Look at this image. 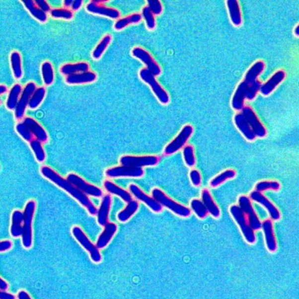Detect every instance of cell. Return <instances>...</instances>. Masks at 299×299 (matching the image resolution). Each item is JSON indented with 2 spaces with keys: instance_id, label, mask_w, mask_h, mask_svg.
<instances>
[{
  "instance_id": "cell-1",
  "label": "cell",
  "mask_w": 299,
  "mask_h": 299,
  "mask_svg": "<svg viewBox=\"0 0 299 299\" xmlns=\"http://www.w3.org/2000/svg\"><path fill=\"white\" fill-rule=\"evenodd\" d=\"M40 172L44 178L69 193V195H71L79 203L86 208L90 215L95 216L97 214V208L93 205L88 196L84 194L77 187L73 185L69 180H67V178L63 177L51 167L48 165H43L41 166Z\"/></svg>"
},
{
  "instance_id": "cell-2",
  "label": "cell",
  "mask_w": 299,
  "mask_h": 299,
  "mask_svg": "<svg viewBox=\"0 0 299 299\" xmlns=\"http://www.w3.org/2000/svg\"><path fill=\"white\" fill-rule=\"evenodd\" d=\"M37 210V202L34 199H30L26 202L23 214V231L21 242L23 247L29 250L33 247L34 242L33 224Z\"/></svg>"
},
{
  "instance_id": "cell-3",
  "label": "cell",
  "mask_w": 299,
  "mask_h": 299,
  "mask_svg": "<svg viewBox=\"0 0 299 299\" xmlns=\"http://www.w3.org/2000/svg\"><path fill=\"white\" fill-rule=\"evenodd\" d=\"M151 196L161 206L168 208L180 218H187L191 216V210L189 207L176 202L159 188H154L152 190Z\"/></svg>"
},
{
  "instance_id": "cell-4",
  "label": "cell",
  "mask_w": 299,
  "mask_h": 299,
  "mask_svg": "<svg viewBox=\"0 0 299 299\" xmlns=\"http://www.w3.org/2000/svg\"><path fill=\"white\" fill-rule=\"evenodd\" d=\"M139 76L143 82L150 87L157 100L163 105L168 104L170 101L168 92L156 80V77L146 68L140 70Z\"/></svg>"
},
{
  "instance_id": "cell-5",
  "label": "cell",
  "mask_w": 299,
  "mask_h": 299,
  "mask_svg": "<svg viewBox=\"0 0 299 299\" xmlns=\"http://www.w3.org/2000/svg\"><path fill=\"white\" fill-rule=\"evenodd\" d=\"M229 212L231 217L235 221L246 241L249 243L256 241V234L254 230L250 226L247 216L237 205H232L229 208Z\"/></svg>"
},
{
  "instance_id": "cell-6",
  "label": "cell",
  "mask_w": 299,
  "mask_h": 299,
  "mask_svg": "<svg viewBox=\"0 0 299 299\" xmlns=\"http://www.w3.org/2000/svg\"><path fill=\"white\" fill-rule=\"evenodd\" d=\"M193 132L194 129L192 125L187 124L184 126L177 136L166 145L164 149V154L166 156H170L183 149L187 145L190 137L192 136Z\"/></svg>"
},
{
  "instance_id": "cell-7",
  "label": "cell",
  "mask_w": 299,
  "mask_h": 299,
  "mask_svg": "<svg viewBox=\"0 0 299 299\" xmlns=\"http://www.w3.org/2000/svg\"><path fill=\"white\" fill-rule=\"evenodd\" d=\"M72 234L79 244L89 254L90 259L95 263H99L102 259L99 249L90 241L80 227L75 226L72 228Z\"/></svg>"
},
{
  "instance_id": "cell-8",
  "label": "cell",
  "mask_w": 299,
  "mask_h": 299,
  "mask_svg": "<svg viewBox=\"0 0 299 299\" xmlns=\"http://www.w3.org/2000/svg\"><path fill=\"white\" fill-rule=\"evenodd\" d=\"M132 55L145 64L146 69L150 72L155 77L159 75L162 73V69L157 61L154 60L153 56L146 49L142 47L137 46L132 50Z\"/></svg>"
},
{
  "instance_id": "cell-9",
  "label": "cell",
  "mask_w": 299,
  "mask_h": 299,
  "mask_svg": "<svg viewBox=\"0 0 299 299\" xmlns=\"http://www.w3.org/2000/svg\"><path fill=\"white\" fill-rule=\"evenodd\" d=\"M238 206L247 216L249 224L254 230H258L262 227L259 216L255 210L250 198L247 196L241 195L238 198Z\"/></svg>"
},
{
  "instance_id": "cell-10",
  "label": "cell",
  "mask_w": 299,
  "mask_h": 299,
  "mask_svg": "<svg viewBox=\"0 0 299 299\" xmlns=\"http://www.w3.org/2000/svg\"><path fill=\"white\" fill-rule=\"evenodd\" d=\"M36 89V84L33 81L28 82L23 88L18 103H17L15 110H14V117H15L17 121H21L24 118L26 109L28 107L29 101Z\"/></svg>"
},
{
  "instance_id": "cell-11",
  "label": "cell",
  "mask_w": 299,
  "mask_h": 299,
  "mask_svg": "<svg viewBox=\"0 0 299 299\" xmlns=\"http://www.w3.org/2000/svg\"><path fill=\"white\" fill-rule=\"evenodd\" d=\"M66 178L79 190L87 196H91L95 198H101L103 195V192L100 188L88 183L83 178L74 173H70L67 175Z\"/></svg>"
},
{
  "instance_id": "cell-12",
  "label": "cell",
  "mask_w": 299,
  "mask_h": 299,
  "mask_svg": "<svg viewBox=\"0 0 299 299\" xmlns=\"http://www.w3.org/2000/svg\"><path fill=\"white\" fill-rule=\"evenodd\" d=\"M241 111L242 114L247 120L256 137L260 138V139L265 138L268 134V131H267L265 125L260 121L253 108L250 105H245Z\"/></svg>"
},
{
  "instance_id": "cell-13",
  "label": "cell",
  "mask_w": 299,
  "mask_h": 299,
  "mask_svg": "<svg viewBox=\"0 0 299 299\" xmlns=\"http://www.w3.org/2000/svg\"><path fill=\"white\" fill-rule=\"evenodd\" d=\"M249 198L252 201L262 205L268 212L270 219L272 221H278L281 218V214L277 206L271 201L266 197L263 193L253 190L250 194Z\"/></svg>"
},
{
  "instance_id": "cell-14",
  "label": "cell",
  "mask_w": 299,
  "mask_h": 299,
  "mask_svg": "<svg viewBox=\"0 0 299 299\" xmlns=\"http://www.w3.org/2000/svg\"><path fill=\"white\" fill-rule=\"evenodd\" d=\"M105 1H91L86 5V9L88 12L98 14L108 18L117 19L121 16V12L115 8L105 6Z\"/></svg>"
},
{
  "instance_id": "cell-15",
  "label": "cell",
  "mask_w": 299,
  "mask_h": 299,
  "mask_svg": "<svg viewBox=\"0 0 299 299\" xmlns=\"http://www.w3.org/2000/svg\"><path fill=\"white\" fill-rule=\"evenodd\" d=\"M159 162V158L156 156H122L120 159V163L123 166L136 167L142 168L145 166H153L156 165Z\"/></svg>"
},
{
  "instance_id": "cell-16",
  "label": "cell",
  "mask_w": 299,
  "mask_h": 299,
  "mask_svg": "<svg viewBox=\"0 0 299 299\" xmlns=\"http://www.w3.org/2000/svg\"><path fill=\"white\" fill-rule=\"evenodd\" d=\"M145 174L143 168L129 166H119L108 169L105 175L109 178L119 177H142Z\"/></svg>"
},
{
  "instance_id": "cell-17",
  "label": "cell",
  "mask_w": 299,
  "mask_h": 299,
  "mask_svg": "<svg viewBox=\"0 0 299 299\" xmlns=\"http://www.w3.org/2000/svg\"><path fill=\"white\" fill-rule=\"evenodd\" d=\"M129 189L135 198L144 202L153 212L159 213L163 210V207L152 196L146 194L136 184H130Z\"/></svg>"
},
{
  "instance_id": "cell-18",
  "label": "cell",
  "mask_w": 299,
  "mask_h": 299,
  "mask_svg": "<svg viewBox=\"0 0 299 299\" xmlns=\"http://www.w3.org/2000/svg\"><path fill=\"white\" fill-rule=\"evenodd\" d=\"M22 121L27 126L29 131L33 134L35 140L43 144L48 142L49 136L43 126L31 117H25Z\"/></svg>"
},
{
  "instance_id": "cell-19",
  "label": "cell",
  "mask_w": 299,
  "mask_h": 299,
  "mask_svg": "<svg viewBox=\"0 0 299 299\" xmlns=\"http://www.w3.org/2000/svg\"><path fill=\"white\" fill-rule=\"evenodd\" d=\"M286 77V73L284 70H278L265 83L261 85L260 92L264 96L271 95L282 83Z\"/></svg>"
},
{
  "instance_id": "cell-20",
  "label": "cell",
  "mask_w": 299,
  "mask_h": 299,
  "mask_svg": "<svg viewBox=\"0 0 299 299\" xmlns=\"http://www.w3.org/2000/svg\"><path fill=\"white\" fill-rule=\"evenodd\" d=\"M250 84L243 80L236 88L231 100V105L233 109L241 111L245 106L246 93Z\"/></svg>"
},
{
  "instance_id": "cell-21",
  "label": "cell",
  "mask_w": 299,
  "mask_h": 299,
  "mask_svg": "<svg viewBox=\"0 0 299 299\" xmlns=\"http://www.w3.org/2000/svg\"><path fill=\"white\" fill-rule=\"evenodd\" d=\"M233 121L237 130L246 140L250 142L256 140L257 138L256 135L254 134L250 125L248 124L247 120L245 119L242 113L236 114L234 116Z\"/></svg>"
},
{
  "instance_id": "cell-22",
  "label": "cell",
  "mask_w": 299,
  "mask_h": 299,
  "mask_svg": "<svg viewBox=\"0 0 299 299\" xmlns=\"http://www.w3.org/2000/svg\"><path fill=\"white\" fill-rule=\"evenodd\" d=\"M201 201L206 207L208 214L213 218L219 219L221 216V208L217 204L212 193L208 189H204L201 192Z\"/></svg>"
},
{
  "instance_id": "cell-23",
  "label": "cell",
  "mask_w": 299,
  "mask_h": 299,
  "mask_svg": "<svg viewBox=\"0 0 299 299\" xmlns=\"http://www.w3.org/2000/svg\"><path fill=\"white\" fill-rule=\"evenodd\" d=\"M23 225L22 211L14 210L11 213L10 225V234L13 238H18L22 236Z\"/></svg>"
},
{
  "instance_id": "cell-24",
  "label": "cell",
  "mask_w": 299,
  "mask_h": 299,
  "mask_svg": "<svg viewBox=\"0 0 299 299\" xmlns=\"http://www.w3.org/2000/svg\"><path fill=\"white\" fill-rule=\"evenodd\" d=\"M97 78V75L92 71H87L77 74L66 76V82L67 84H84L92 83Z\"/></svg>"
},
{
  "instance_id": "cell-25",
  "label": "cell",
  "mask_w": 299,
  "mask_h": 299,
  "mask_svg": "<svg viewBox=\"0 0 299 299\" xmlns=\"http://www.w3.org/2000/svg\"><path fill=\"white\" fill-rule=\"evenodd\" d=\"M265 234L267 247L269 250L274 251L277 249V243L274 232L273 221L270 219L262 222V227Z\"/></svg>"
},
{
  "instance_id": "cell-26",
  "label": "cell",
  "mask_w": 299,
  "mask_h": 299,
  "mask_svg": "<svg viewBox=\"0 0 299 299\" xmlns=\"http://www.w3.org/2000/svg\"><path fill=\"white\" fill-rule=\"evenodd\" d=\"M117 230V226L114 223L108 222L106 225H104V230L98 237L97 241H96V247L99 249H102L107 247L109 244L111 240L112 239L114 234H116Z\"/></svg>"
},
{
  "instance_id": "cell-27",
  "label": "cell",
  "mask_w": 299,
  "mask_h": 299,
  "mask_svg": "<svg viewBox=\"0 0 299 299\" xmlns=\"http://www.w3.org/2000/svg\"><path fill=\"white\" fill-rule=\"evenodd\" d=\"M111 196L106 195L102 199L100 207L97 211V219L99 224L104 226L108 223L111 205Z\"/></svg>"
},
{
  "instance_id": "cell-28",
  "label": "cell",
  "mask_w": 299,
  "mask_h": 299,
  "mask_svg": "<svg viewBox=\"0 0 299 299\" xmlns=\"http://www.w3.org/2000/svg\"><path fill=\"white\" fill-rule=\"evenodd\" d=\"M227 8L230 21L234 26H239L242 23L241 8L236 0H228L226 1Z\"/></svg>"
},
{
  "instance_id": "cell-29",
  "label": "cell",
  "mask_w": 299,
  "mask_h": 299,
  "mask_svg": "<svg viewBox=\"0 0 299 299\" xmlns=\"http://www.w3.org/2000/svg\"><path fill=\"white\" fill-rule=\"evenodd\" d=\"M90 66L87 62H78L64 64L60 68V72L64 75L77 74V73L89 71Z\"/></svg>"
},
{
  "instance_id": "cell-30",
  "label": "cell",
  "mask_w": 299,
  "mask_h": 299,
  "mask_svg": "<svg viewBox=\"0 0 299 299\" xmlns=\"http://www.w3.org/2000/svg\"><path fill=\"white\" fill-rule=\"evenodd\" d=\"M265 69V63L262 60L256 61L246 72L244 80L249 84H253L257 81L258 77Z\"/></svg>"
},
{
  "instance_id": "cell-31",
  "label": "cell",
  "mask_w": 299,
  "mask_h": 299,
  "mask_svg": "<svg viewBox=\"0 0 299 299\" xmlns=\"http://www.w3.org/2000/svg\"><path fill=\"white\" fill-rule=\"evenodd\" d=\"M104 187L108 193L114 195L119 196L123 201L126 202H129L133 200V196L131 193L124 189L121 188L114 184L112 181L106 180L104 183Z\"/></svg>"
},
{
  "instance_id": "cell-32",
  "label": "cell",
  "mask_w": 299,
  "mask_h": 299,
  "mask_svg": "<svg viewBox=\"0 0 299 299\" xmlns=\"http://www.w3.org/2000/svg\"><path fill=\"white\" fill-rule=\"evenodd\" d=\"M142 14L139 13H134L130 14L122 18L119 19L114 23V28L116 31H121L127 26L131 25L137 24L142 20Z\"/></svg>"
},
{
  "instance_id": "cell-33",
  "label": "cell",
  "mask_w": 299,
  "mask_h": 299,
  "mask_svg": "<svg viewBox=\"0 0 299 299\" xmlns=\"http://www.w3.org/2000/svg\"><path fill=\"white\" fill-rule=\"evenodd\" d=\"M23 88L19 83L13 85L8 92L6 103L8 110H14L18 103L20 95L22 92Z\"/></svg>"
},
{
  "instance_id": "cell-34",
  "label": "cell",
  "mask_w": 299,
  "mask_h": 299,
  "mask_svg": "<svg viewBox=\"0 0 299 299\" xmlns=\"http://www.w3.org/2000/svg\"><path fill=\"white\" fill-rule=\"evenodd\" d=\"M23 5H25V8L29 11V13L33 16L35 19H37L38 21L42 23H45L48 20V15L47 13L41 10L40 8L37 6L35 3V1H31V0H25L23 1Z\"/></svg>"
},
{
  "instance_id": "cell-35",
  "label": "cell",
  "mask_w": 299,
  "mask_h": 299,
  "mask_svg": "<svg viewBox=\"0 0 299 299\" xmlns=\"http://www.w3.org/2000/svg\"><path fill=\"white\" fill-rule=\"evenodd\" d=\"M10 62L14 78L19 80L23 77V69L21 56L18 52L13 51L11 53Z\"/></svg>"
},
{
  "instance_id": "cell-36",
  "label": "cell",
  "mask_w": 299,
  "mask_h": 299,
  "mask_svg": "<svg viewBox=\"0 0 299 299\" xmlns=\"http://www.w3.org/2000/svg\"><path fill=\"white\" fill-rule=\"evenodd\" d=\"M139 208V204L137 201L132 200L128 202L124 209L117 215V219L122 223L128 221L137 212Z\"/></svg>"
},
{
  "instance_id": "cell-37",
  "label": "cell",
  "mask_w": 299,
  "mask_h": 299,
  "mask_svg": "<svg viewBox=\"0 0 299 299\" xmlns=\"http://www.w3.org/2000/svg\"><path fill=\"white\" fill-rule=\"evenodd\" d=\"M236 172L235 170L233 169H225V171L220 173L219 174L214 177L210 181V185L213 188H216V187H218L225 183V181L234 178L236 177Z\"/></svg>"
},
{
  "instance_id": "cell-38",
  "label": "cell",
  "mask_w": 299,
  "mask_h": 299,
  "mask_svg": "<svg viewBox=\"0 0 299 299\" xmlns=\"http://www.w3.org/2000/svg\"><path fill=\"white\" fill-rule=\"evenodd\" d=\"M111 40H112V37L109 34H105L102 38L92 53V57L93 60H98L102 57V55L104 54L105 51L109 46Z\"/></svg>"
},
{
  "instance_id": "cell-39",
  "label": "cell",
  "mask_w": 299,
  "mask_h": 299,
  "mask_svg": "<svg viewBox=\"0 0 299 299\" xmlns=\"http://www.w3.org/2000/svg\"><path fill=\"white\" fill-rule=\"evenodd\" d=\"M29 145L37 162L40 163L45 162L46 159V154L43 144L39 141L33 140L29 143Z\"/></svg>"
},
{
  "instance_id": "cell-40",
  "label": "cell",
  "mask_w": 299,
  "mask_h": 299,
  "mask_svg": "<svg viewBox=\"0 0 299 299\" xmlns=\"http://www.w3.org/2000/svg\"><path fill=\"white\" fill-rule=\"evenodd\" d=\"M46 94V89L45 87H37L29 101L28 107L29 109L35 110L39 107L45 99Z\"/></svg>"
},
{
  "instance_id": "cell-41",
  "label": "cell",
  "mask_w": 299,
  "mask_h": 299,
  "mask_svg": "<svg viewBox=\"0 0 299 299\" xmlns=\"http://www.w3.org/2000/svg\"><path fill=\"white\" fill-rule=\"evenodd\" d=\"M41 73H42L43 83L46 86H50L54 83V70L51 63L49 61L44 62L41 67Z\"/></svg>"
},
{
  "instance_id": "cell-42",
  "label": "cell",
  "mask_w": 299,
  "mask_h": 299,
  "mask_svg": "<svg viewBox=\"0 0 299 299\" xmlns=\"http://www.w3.org/2000/svg\"><path fill=\"white\" fill-rule=\"evenodd\" d=\"M281 188V184L279 181L275 180L261 181L256 184L255 186V191L263 193V192L271 191L277 192Z\"/></svg>"
},
{
  "instance_id": "cell-43",
  "label": "cell",
  "mask_w": 299,
  "mask_h": 299,
  "mask_svg": "<svg viewBox=\"0 0 299 299\" xmlns=\"http://www.w3.org/2000/svg\"><path fill=\"white\" fill-rule=\"evenodd\" d=\"M190 205V209L192 210L199 219H204L207 218L208 215V211L201 199H192Z\"/></svg>"
},
{
  "instance_id": "cell-44",
  "label": "cell",
  "mask_w": 299,
  "mask_h": 299,
  "mask_svg": "<svg viewBox=\"0 0 299 299\" xmlns=\"http://www.w3.org/2000/svg\"><path fill=\"white\" fill-rule=\"evenodd\" d=\"M183 155L186 165L190 168L194 167L196 163V158L194 148L190 145H187L183 148Z\"/></svg>"
},
{
  "instance_id": "cell-45",
  "label": "cell",
  "mask_w": 299,
  "mask_h": 299,
  "mask_svg": "<svg viewBox=\"0 0 299 299\" xmlns=\"http://www.w3.org/2000/svg\"><path fill=\"white\" fill-rule=\"evenodd\" d=\"M50 14L55 19L71 20L74 16V12L69 8H55L50 11Z\"/></svg>"
},
{
  "instance_id": "cell-46",
  "label": "cell",
  "mask_w": 299,
  "mask_h": 299,
  "mask_svg": "<svg viewBox=\"0 0 299 299\" xmlns=\"http://www.w3.org/2000/svg\"><path fill=\"white\" fill-rule=\"evenodd\" d=\"M15 130L20 138L28 143L34 139L33 134L29 131L27 126L22 121H19L15 126Z\"/></svg>"
},
{
  "instance_id": "cell-47",
  "label": "cell",
  "mask_w": 299,
  "mask_h": 299,
  "mask_svg": "<svg viewBox=\"0 0 299 299\" xmlns=\"http://www.w3.org/2000/svg\"><path fill=\"white\" fill-rule=\"evenodd\" d=\"M141 14L145 20L147 28L149 30H153L156 26V19H155V16L153 13L150 10L147 5L143 8L142 14Z\"/></svg>"
},
{
  "instance_id": "cell-48",
  "label": "cell",
  "mask_w": 299,
  "mask_h": 299,
  "mask_svg": "<svg viewBox=\"0 0 299 299\" xmlns=\"http://www.w3.org/2000/svg\"><path fill=\"white\" fill-rule=\"evenodd\" d=\"M262 83L259 80L250 84L246 93V99L248 101H253L256 97L258 93L260 92V89Z\"/></svg>"
},
{
  "instance_id": "cell-49",
  "label": "cell",
  "mask_w": 299,
  "mask_h": 299,
  "mask_svg": "<svg viewBox=\"0 0 299 299\" xmlns=\"http://www.w3.org/2000/svg\"><path fill=\"white\" fill-rule=\"evenodd\" d=\"M148 6L154 16H159L162 13L163 5L159 0H148Z\"/></svg>"
},
{
  "instance_id": "cell-50",
  "label": "cell",
  "mask_w": 299,
  "mask_h": 299,
  "mask_svg": "<svg viewBox=\"0 0 299 299\" xmlns=\"http://www.w3.org/2000/svg\"><path fill=\"white\" fill-rule=\"evenodd\" d=\"M189 177L190 181L193 186L199 187L202 184V176L200 172L197 169H192L190 172Z\"/></svg>"
},
{
  "instance_id": "cell-51",
  "label": "cell",
  "mask_w": 299,
  "mask_h": 299,
  "mask_svg": "<svg viewBox=\"0 0 299 299\" xmlns=\"http://www.w3.org/2000/svg\"><path fill=\"white\" fill-rule=\"evenodd\" d=\"M13 242L10 239H4L0 241V253H4L11 250L13 247Z\"/></svg>"
},
{
  "instance_id": "cell-52",
  "label": "cell",
  "mask_w": 299,
  "mask_h": 299,
  "mask_svg": "<svg viewBox=\"0 0 299 299\" xmlns=\"http://www.w3.org/2000/svg\"><path fill=\"white\" fill-rule=\"evenodd\" d=\"M34 1L37 6L39 7L41 10L45 11V13L50 12V11L51 10V6H50L48 2H47V1H44V0H37V1Z\"/></svg>"
},
{
  "instance_id": "cell-53",
  "label": "cell",
  "mask_w": 299,
  "mask_h": 299,
  "mask_svg": "<svg viewBox=\"0 0 299 299\" xmlns=\"http://www.w3.org/2000/svg\"><path fill=\"white\" fill-rule=\"evenodd\" d=\"M0 299H16V296L5 290H0Z\"/></svg>"
},
{
  "instance_id": "cell-54",
  "label": "cell",
  "mask_w": 299,
  "mask_h": 299,
  "mask_svg": "<svg viewBox=\"0 0 299 299\" xmlns=\"http://www.w3.org/2000/svg\"><path fill=\"white\" fill-rule=\"evenodd\" d=\"M17 299H33L29 293L24 290H20L16 295Z\"/></svg>"
},
{
  "instance_id": "cell-55",
  "label": "cell",
  "mask_w": 299,
  "mask_h": 299,
  "mask_svg": "<svg viewBox=\"0 0 299 299\" xmlns=\"http://www.w3.org/2000/svg\"><path fill=\"white\" fill-rule=\"evenodd\" d=\"M83 1L82 0H75L73 1V4L72 5L71 9L73 11H77L83 5Z\"/></svg>"
},
{
  "instance_id": "cell-56",
  "label": "cell",
  "mask_w": 299,
  "mask_h": 299,
  "mask_svg": "<svg viewBox=\"0 0 299 299\" xmlns=\"http://www.w3.org/2000/svg\"><path fill=\"white\" fill-rule=\"evenodd\" d=\"M9 289V285L6 281L0 277V290H5L7 291L8 289Z\"/></svg>"
},
{
  "instance_id": "cell-57",
  "label": "cell",
  "mask_w": 299,
  "mask_h": 299,
  "mask_svg": "<svg viewBox=\"0 0 299 299\" xmlns=\"http://www.w3.org/2000/svg\"><path fill=\"white\" fill-rule=\"evenodd\" d=\"M73 2V0H65V1H63L64 8H69L70 9L72 7Z\"/></svg>"
},
{
  "instance_id": "cell-58",
  "label": "cell",
  "mask_w": 299,
  "mask_h": 299,
  "mask_svg": "<svg viewBox=\"0 0 299 299\" xmlns=\"http://www.w3.org/2000/svg\"><path fill=\"white\" fill-rule=\"evenodd\" d=\"M8 91V88L3 84H0V96L4 94Z\"/></svg>"
},
{
  "instance_id": "cell-59",
  "label": "cell",
  "mask_w": 299,
  "mask_h": 299,
  "mask_svg": "<svg viewBox=\"0 0 299 299\" xmlns=\"http://www.w3.org/2000/svg\"><path fill=\"white\" fill-rule=\"evenodd\" d=\"M299 25L296 26L294 29V33L296 36H299Z\"/></svg>"
},
{
  "instance_id": "cell-60",
  "label": "cell",
  "mask_w": 299,
  "mask_h": 299,
  "mask_svg": "<svg viewBox=\"0 0 299 299\" xmlns=\"http://www.w3.org/2000/svg\"><path fill=\"white\" fill-rule=\"evenodd\" d=\"M0 169H1V165H0Z\"/></svg>"
},
{
  "instance_id": "cell-61",
  "label": "cell",
  "mask_w": 299,
  "mask_h": 299,
  "mask_svg": "<svg viewBox=\"0 0 299 299\" xmlns=\"http://www.w3.org/2000/svg\"><path fill=\"white\" fill-rule=\"evenodd\" d=\"M0 104H1V101H0Z\"/></svg>"
}]
</instances>
